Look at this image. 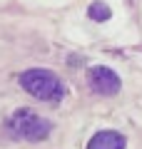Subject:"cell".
<instances>
[{
	"instance_id": "cell-2",
	"label": "cell",
	"mask_w": 142,
	"mask_h": 149,
	"mask_svg": "<svg viewBox=\"0 0 142 149\" xmlns=\"http://www.w3.org/2000/svg\"><path fill=\"white\" fill-rule=\"evenodd\" d=\"M8 127H10V132L15 134L18 139H25V142H42V139H47L53 124L47 122L45 117L35 114L32 109H25V107H22V109L13 112V117L8 119Z\"/></svg>"
},
{
	"instance_id": "cell-1",
	"label": "cell",
	"mask_w": 142,
	"mask_h": 149,
	"mask_svg": "<svg viewBox=\"0 0 142 149\" xmlns=\"http://www.w3.org/2000/svg\"><path fill=\"white\" fill-rule=\"evenodd\" d=\"M20 87L40 102H58L65 97V85L60 82V77L42 67L25 70L20 74Z\"/></svg>"
},
{
	"instance_id": "cell-4",
	"label": "cell",
	"mask_w": 142,
	"mask_h": 149,
	"mask_svg": "<svg viewBox=\"0 0 142 149\" xmlns=\"http://www.w3.org/2000/svg\"><path fill=\"white\" fill-rule=\"evenodd\" d=\"M87 149H125V137L115 129H105L87 142Z\"/></svg>"
},
{
	"instance_id": "cell-5",
	"label": "cell",
	"mask_w": 142,
	"mask_h": 149,
	"mask_svg": "<svg viewBox=\"0 0 142 149\" xmlns=\"http://www.w3.org/2000/svg\"><path fill=\"white\" fill-rule=\"evenodd\" d=\"M90 17H92V20H97V22H102V20H110V8L105 5V3H100V0H97V3H92V5H90Z\"/></svg>"
},
{
	"instance_id": "cell-3",
	"label": "cell",
	"mask_w": 142,
	"mask_h": 149,
	"mask_svg": "<svg viewBox=\"0 0 142 149\" xmlns=\"http://www.w3.org/2000/svg\"><path fill=\"white\" fill-rule=\"evenodd\" d=\"M90 87H92L97 95H105V97H115L120 92L122 82L110 67H92L90 70Z\"/></svg>"
}]
</instances>
